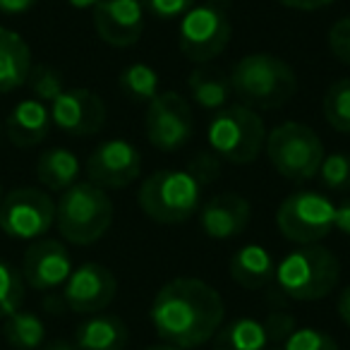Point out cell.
Here are the masks:
<instances>
[{"instance_id":"26","label":"cell","mask_w":350,"mask_h":350,"mask_svg":"<svg viewBox=\"0 0 350 350\" xmlns=\"http://www.w3.org/2000/svg\"><path fill=\"white\" fill-rule=\"evenodd\" d=\"M118 87L130 101L135 103H149L156 94L161 92V77L151 65L146 63H132L118 77Z\"/></svg>"},{"instance_id":"11","label":"cell","mask_w":350,"mask_h":350,"mask_svg":"<svg viewBox=\"0 0 350 350\" xmlns=\"http://www.w3.org/2000/svg\"><path fill=\"white\" fill-rule=\"evenodd\" d=\"M146 139L159 151H178L190 142L195 132V116L178 92H159L146 103L144 116Z\"/></svg>"},{"instance_id":"4","label":"cell","mask_w":350,"mask_h":350,"mask_svg":"<svg viewBox=\"0 0 350 350\" xmlns=\"http://www.w3.org/2000/svg\"><path fill=\"white\" fill-rule=\"evenodd\" d=\"M142 214L154 224L178 226L190 221L202 206V185L187 170L163 168L146 175L137 192Z\"/></svg>"},{"instance_id":"21","label":"cell","mask_w":350,"mask_h":350,"mask_svg":"<svg viewBox=\"0 0 350 350\" xmlns=\"http://www.w3.org/2000/svg\"><path fill=\"white\" fill-rule=\"evenodd\" d=\"M31 51L17 31L0 27V94L25 87L31 70Z\"/></svg>"},{"instance_id":"35","label":"cell","mask_w":350,"mask_h":350,"mask_svg":"<svg viewBox=\"0 0 350 350\" xmlns=\"http://www.w3.org/2000/svg\"><path fill=\"white\" fill-rule=\"evenodd\" d=\"M142 8L146 12H151L159 20H175V17H183L192 5L195 0H139Z\"/></svg>"},{"instance_id":"17","label":"cell","mask_w":350,"mask_h":350,"mask_svg":"<svg viewBox=\"0 0 350 350\" xmlns=\"http://www.w3.org/2000/svg\"><path fill=\"white\" fill-rule=\"evenodd\" d=\"M200 228L209 240H233L245 233L250 224V202L243 195L224 192L200 206Z\"/></svg>"},{"instance_id":"32","label":"cell","mask_w":350,"mask_h":350,"mask_svg":"<svg viewBox=\"0 0 350 350\" xmlns=\"http://www.w3.org/2000/svg\"><path fill=\"white\" fill-rule=\"evenodd\" d=\"M185 170L195 178L197 183H200L202 187H204V185H211L214 180H219L221 170H224V161H221L211 149L200 151V154L192 156Z\"/></svg>"},{"instance_id":"36","label":"cell","mask_w":350,"mask_h":350,"mask_svg":"<svg viewBox=\"0 0 350 350\" xmlns=\"http://www.w3.org/2000/svg\"><path fill=\"white\" fill-rule=\"evenodd\" d=\"M334 228L338 230L340 235L350 238V197H345V200H340L338 204H336Z\"/></svg>"},{"instance_id":"14","label":"cell","mask_w":350,"mask_h":350,"mask_svg":"<svg viewBox=\"0 0 350 350\" xmlns=\"http://www.w3.org/2000/svg\"><path fill=\"white\" fill-rule=\"evenodd\" d=\"M49 111L53 125L70 137L98 135L106 125V103L92 89H65Z\"/></svg>"},{"instance_id":"33","label":"cell","mask_w":350,"mask_h":350,"mask_svg":"<svg viewBox=\"0 0 350 350\" xmlns=\"http://www.w3.org/2000/svg\"><path fill=\"white\" fill-rule=\"evenodd\" d=\"M262 324H264V331H267V338H269V345H271V348H281L283 340L297 329L295 317L286 310H271Z\"/></svg>"},{"instance_id":"24","label":"cell","mask_w":350,"mask_h":350,"mask_svg":"<svg viewBox=\"0 0 350 350\" xmlns=\"http://www.w3.org/2000/svg\"><path fill=\"white\" fill-rule=\"evenodd\" d=\"M214 350H267L269 338L264 324L252 317H240L216 331Z\"/></svg>"},{"instance_id":"3","label":"cell","mask_w":350,"mask_h":350,"mask_svg":"<svg viewBox=\"0 0 350 350\" xmlns=\"http://www.w3.org/2000/svg\"><path fill=\"white\" fill-rule=\"evenodd\" d=\"M278 291L297 302H312L331 295L340 281V262L334 252L317 245H300L276 264Z\"/></svg>"},{"instance_id":"10","label":"cell","mask_w":350,"mask_h":350,"mask_svg":"<svg viewBox=\"0 0 350 350\" xmlns=\"http://www.w3.org/2000/svg\"><path fill=\"white\" fill-rule=\"evenodd\" d=\"M55 202L39 187H20L0 202V230L15 240H39L53 228Z\"/></svg>"},{"instance_id":"13","label":"cell","mask_w":350,"mask_h":350,"mask_svg":"<svg viewBox=\"0 0 350 350\" xmlns=\"http://www.w3.org/2000/svg\"><path fill=\"white\" fill-rule=\"evenodd\" d=\"M118 293V281L113 271L103 264L87 262L72 269L63 286V300L68 310L77 314H98L103 312Z\"/></svg>"},{"instance_id":"9","label":"cell","mask_w":350,"mask_h":350,"mask_svg":"<svg viewBox=\"0 0 350 350\" xmlns=\"http://www.w3.org/2000/svg\"><path fill=\"white\" fill-rule=\"evenodd\" d=\"M336 204L326 195L312 190L293 192L276 211V226L286 240L295 245H317L334 230Z\"/></svg>"},{"instance_id":"38","label":"cell","mask_w":350,"mask_h":350,"mask_svg":"<svg viewBox=\"0 0 350 350\" xmlns=\"http://www.w3.org/2000/svg\"><path fill=\"white\" fill-rule=\"evenodd\" d=\"M36 3L39 0H0V12H5V15H25Z\"/></svg>"},{"instance_id":"25","label":"cell","mask_w":350,"mask_h":350,"mask_svg":"<svg viewBox=\"0 0 350 350\" xmlns=\"http://www.w3.org/2000/svg\"><path fill=\"white\" fill-rule=\"evenodd\" d=\"M3 336L15 350H39L46 340V326L39 314L17 310L3 319Z\"/></svg>"},{"instance_id":"8","label":"cell","mask_w":350,"mask_h":350,"mask_svg":"<svg viewBox=\"0 0 350 350\" xmlns=\"http://www.w3.org/2000/svg\"><path fill=\"white\" fill-rule=\"evenodd\" d=\"M230 34H233V27L224 8L216 3H200V5L195 3L180 17L178 46L187 60L202 65L228 49Z\"/></svg>"},{"instance_id":"15","label":"cell","mask_w":350,"mask_h":350,"mask_svg":"<svg viewBox=\"0 0 350 350\" xmlns=\"http://www.w3.org/2000/svg\"><path fill=\"white\" fill-rule=\"evenodd\" d=\"M22 278L34 291H55L72 273V257L60 240L39 238L22 257Z\"/></svg>"},{"instance_id":"43","label":"cell","mask_w":350,"mask_h":350,"mask_svg":"<svg viewBox=\"0 0 350 350\" xmlns=\"http://www.w3.org/2000/svg\"><path fill=\"white\" fill-rule=\"evenodd\" d=\"M0 202H3V187H0Z\"/></svg>"},{"instance_id":"37","label":"cell","mask_w":350,"mask_h":350,"mask_svg":"<svg viewBox=\"0 0 350 350\" xmlns=\"http://www.w3.org/2000/svg\"><path fill=\"white\" fill-rule=\"evenodd\" d=\"M288 10H300V12H314V10H324L329 8L334 0H276Z\"/></svg>"},{"instance_id":"44","label":"cell","mask_w":350,"mask_h":350,"mask_svg":"<svg viewBox=\"0 0 350 350\" xmlns=\"http://www.w3.org/2000/svg\"><path fill=\"white\" fill-rule=\"evenodd\" d=\"M0 137H3V132H0Z\"/></svg>"},{"instance_id":"7","label":"cell","mask_w":350,"mask_h":350,"mask_svg":"<svg viewBox=\"0 0 350 350\" xmlns=\"http://www.w3.org/2000/svg\"><path fill=\"white\" fill-rule=\"evenodd\" d=\"M264 151L271 168L291 183L312 180L326 156L319 135L310 125L295 120H286L267 132Z\"/></svg>"},{"instance_id":"42","label":"cell","mask_w":350,"mask_h":350,"mask_svg":"<svg viewBox=\"0 0 350 350\" xmlns=\"http://www.w3.org/2000/svg\"><path fill=\"white\" fill-rule=\"evenodd\" d=\"M146 350H183V348H178V345H170V343H163V340H161V343H156V345H149Z\"/></svg>"},{"instance_id":"2","label":"cell","mask_w":350,"mask_h":350,"mask_svg":"<svg viewBox=\"0 0 350 350\" xmlns=\"http://www.w3.org/2000/svg\"><path fill=\"white\" fill-rule=\"evenodd\" d=\"M228 79L238 103L252 111L283 108L297 92L295 70L273 53L243 55Z\"/></svg>"},{"instance_id":"30","label":"cell","mask_w":350,"mask_h":350,"mask_svg":"<svg viewBox=\"0 0 350 350\" xmlns=\"http://www.w3.org/2000/svg\"><path fill=\"white\" fill-rule=\"evenodd\" d=\"M319 180L331 192H350V154L336 151L324 156L319 165Z\"/></svg>"},{"instance_id":"39","label":"cell","mask_w":350,"mask_h":350,"mask_svg":"<svg viewBox=\"0 0 350 350\" xmlns=\"http://www.w3.org/2000/svg\"><path fill=\"white\" fill-rule=\"evenodd\" d=\"M336 310H338V317L345 326L350 329V286L343 288L338 295V302H336Z\"/></svg>"},{"instance_id":"22","label":"cell","mask_w":350,"mask_h":350,"mask_svg":"<svg viewBox=\"0 0 350 350\" xmlns=\"http://www.w3.org/2000/svg\"><path fill=\"white\" fill-rule=\"evenodd\" d=\"M79 173H82L79 159L63 146L44 151L36 161V178L51 192H65L68 187H72L79 180Z\"/></svg>"},{"instance_id":"16","label":"cell","mask_w":350,"mask_h":350,"mask_svg":"<svg viewBox=\"0 0 350 350\" xmlns=\"http://www.w3.org/2000/svg\"><path fill=\"white\" fill-rule=\"evenodd\" d=\"M92 17L98 39L113 49H130L144 34V8L139 0H98Z\"/></svg>"},{"instance_id":"27","label":"cell","mask_w":350,"mask_h":350,"mask_svg":"<svg viewBox=\"0 0 350 350\" xmlns=\"http://www.w3.org/2000/svg\"><path fill=\"white\" fill-rule=\"evenodd\" d=\"M321 111H324V120L329 122L331 130L350 135V77L336 79L329 84L321 101Z\"/></svg>"},{"instance_id":"41","label":"cell","mask_w":350,"mask_h":350,"mask_svg":"<svg viewBox=\"0 0 350 350\" xmlns=\"http://www.w3.org/2000/svg\"><path fill=\"white\" fill-rule=\"evenodd\" d=\"M98 0H68V5L75 8V10H94Z\"/></svg>"},{"instance_id":"40","label":"cell","mask_w":350,"mask_h":350,"mask_svg":"<svg viewBox=\"0 0 350 350\" xmlns=\"http://www.w3.org/2000/svg\"><path fill=\"white\" fill-rule=\"evenodd\" d=\"M41 350H77V345L70 340H51V343L41 345Z\"/></svg>"},{"instance_id":"12","label":"cell","mask_w":350,"mask_h":350,"mask_svg":"<svg viewBox=\"0 0 350 350\" xmlns=\"http://www.w3.org/2000/svg\"><path fill=\"white\" fill-rule=\"evenodd\" d=\"M87 180L103 190H122L132 185L142 173V154L127 139H106L89 154Z\"/></svg>"},{"instance_id":"28","label":"cell","mask_w":350,"mask_h":350,"mask_svg":"<svg viewBox=\"0 0 350 350\" xmlns=\"http://www.w3.org/2000/svg\"><path fill=\"white\" fill-rule=\"evenodd\" d=\"M25 278L10 262L0 259V319L10 317L12 312L22 310L25 302Z\"/></svg>"},{"instance_id":"5","label":"cell","mask_w":350,"mask_h":350,"mask_svg":"<svg viewBox=\"0 0 350 350\" xmlns=\"http://www.w3.org/2000/svg\"><path fill=\"white\" fill-rule=\"evenodd\" d=\"M113 224V202L106 190L94 183H75L55 202L58 233L72 245H94Z\"/></svg>"},{"instance_id":"29","label":"cell","mask_w":350,"mask_h":350,"mask_svg":"<svg viewBox=\"0 0 350 350\" xmlns=\"http://www.w3.org/2000/svg\"><path fill=\"white\" fill-rule=\"evenodd\" d=\"M27 87H29V92L34 94V98H39V101L46 103V106H51V103L65 92L63 75L46 63L31 65L29 77H27Z\"/></svg>"},{"instance_id":"23","label":"cell","mask_w":350,"mask_h":350,"mask_svg":"<svg viewBox=\"0 0 350 350\" xmlns=\"http://www.w3.org/2000/svg\"><path fill=\"white\" fill-rule=\"evenodd\" d=\"M187 89L190 98L204 111H221L228 103L230 94V79L219 70L209 68H195L187 77Z\"/></svg>"},{"instance_id":"1","label":"cell","mask_w":350,"mask_h":350,"mask_svg":"<svg viewBox=\"0 0 350 350\" xmlns=\"http://www.w3.org/2000/svg\"><path fill=\"white\" fill-rule=\"evenodd\" d=\"M221 293L200 278H173L159 288L149 310L156 336L183 350L209 343L224 326Z\"/></svg>"},{"instance_id":"18","label":"cell","mask_w":350,"mask_h":350,"mask_svg":"<svg viewBox=\"0 0 350 350\" xmlns=\"http://www.w3.org/2000/svg\"><path fill=\"white\" fill-rule=\"evenodd\" d=\"M51 111L39 98H22L12 106V111L5 118V135L15 146L29 149L49 137L51 132Z\"/></svg>"},{"instance_id":"6","label":"cell","mask_w":350,"mask_h":350,"mask_svg":"<svg viewBox=\"0 0 350 350\" xmlns=\"http://www.w3.org/2000/svg\"><path fill=\"white\" fill-rule=\"evenodd\" d=\"M209 149L221 161L233 165H247L257 161L267 144V127L257 111L235 103L214 113L206 125Z\"/></svg>"},{"instance_id":"20","label":"cell","mask_w":350,"mask_h":350,"mask_svg":"<svg viewBox=\"0 0 350 350\" xmlns=\"http://www.w3.org/2000/svg\"><path fill=\"white\" fill-rule=\"evenodd\" d=\"M230 278L245 291H259L269 286L276 276V259L271 257L262 245H243L238 252L230 257L228 264Z\"/></svg>"},{"instance_id":"19","label":"cell","mask_w":350,"mask_h":350,"mask_svg":"<svg viewBox=\"0 0 350 350\" xmlns=\"http://www.w3.org/2000/svg\"><path fill=\"white\" fill-rule=\"evenodd\" d=\"M130 340L127 324L116 314H89L75 331V345L77 350H125Z\"/></svg>"},{"instance_id":"34","label":"cell","mask_w":350,"mask_h":350,"mask_svg":"<svg viewBox=\"0 0 350 350\" xmlns=\"http://www.w3.org/2000/svg\"><path fill=\"white\" fill-rule=\"evenodd\" d=\"M329 51L338 63L350 65V15L340 17L338 22H334V27L329 29Z\"/></svg>"},{"instance_id":"31","label":"cell","mask_w":350,"mask_h":350,"mask_svg":"<svg viewBox=\"0 0 350 350\" xmlns=\"http://www.w3.org/2000/svg\"><path fill=\"white\" fill-rule=\"evenodd\" d=\"M281 350H338V343L331 334L321 329H295L286 340H283Z\"/></svg>"}]
</instances>
